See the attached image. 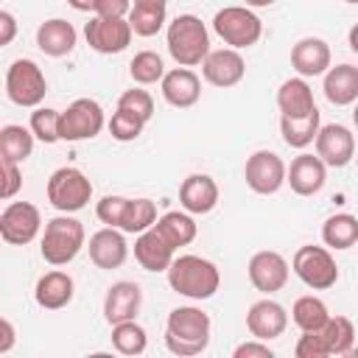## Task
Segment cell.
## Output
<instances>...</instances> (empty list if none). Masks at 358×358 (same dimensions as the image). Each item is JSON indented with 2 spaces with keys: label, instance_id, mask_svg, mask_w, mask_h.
<instances>
[{
  "label": "cell",
  "instance_id": "1",
  "mask_svg": "<svg viewBox=\"0 0 358 358\" xmlns=\"http://www.w3.org/2000/svg\"><path fill=\"white\" fill-rule=\"evenodd\" d=\"M210 327H213L210 316L201 308L193 305L173 308L165 322V347L179 358L201 355L210 344Z\"/></svg>",
  "mask_w": 358,
  "mask_h": 358
},
{
  "label": "cell",
  "instance_id": "2",
  "mask_svg": "<svg viewBox=\"0 0 358 358\" xmlns=\"http://www.w3.org/2000/svg\"><path fill=\"white\" fill-rule=\"evenodd\" d=\"M165 274H168V285L187 299H210L221 285L218 266L199 255L173 257V263L168 266Z\"/></svg>",
  "mask_w": 358,
  "mask_h": 358
},
{
  "label": "cell",
  "instance_id": "3",
  "mask_svg": "<svg viewBox=\"0 0 358 358\" xmlns=\"http://www.w3.org/2000/svg\"><path fill=\"white\" fill-rule=\"evenodd\" d=\"M168 53L179 67H196L210 53L207 25L196 14H179L168 25Z\"/></svg>",
  "mask_w": 358,
  "mask_h": 358
},
{
  "label": "cell",
  "instance_id": "4",
  "mask_svg": "<svg viewBox=\"0 0 358 358\" xmlns=\"http://www.w3.org/2000/svg\"><path fill=\"white\" fill-rule=\"evenodd\" d=\"M84 241H87L84 224L70 213H62L45 224V235L39 243L42 260L50 266H67L84 249Z\"/></svg>",
  "mask_w": 358,
  "mask_h": 358
},
{
  "label": "cell",
  "instance_id": "5",
  "mask_svg": "<svg viewBox=\"0 0 358 358\" xmlns=\"http://www.w3.org/2000/svg\"><path fill=\"white\" fill-rule=\"evenodd\" d=\"M213 31L235 50L241 48H252L260 42L263 36V22L260 17L249 8V6H227L221 11H215L213 17Z\"/></svg>",
  "mask_w": 358,
  "mask_h": 358
},
{
  "label": "cell",
  "instance_id": "6",
  "mask_svg": "<svg viewBox=\"0 0 358 358\" xmlns=\"http://www.w3.org/2000/svg\"><path fill=\"white\" fill-rule=\"evenodd\" d=\"M92 199V182L87 179L84 171L64 165L59 171L50 173L48 179V201L59 210V213H78L90 204Z\"/></svg>",
  "mask_w": 358,
  "mask_h": 358
},
{
  "label": "cell",
  "instance_id": "7",
  "mask_svg": "<svg viewBox=\"0 0 358 358\" xmlns=\"http://www.w3.org/2000/svg\"><path fill=\"white\" fill-rule=\"evenodd\" d=\"M48 92V81L42 67L34 59H17L8 64L6 70V95L11 103L25 106V109H36L42 103Z\"/></svg>",
  "mask_w": 358,
  "mask_h": 358
},
{
  "label": "cell",
  "instance_id": "8",
  "mask_svg": "<svg viewBox=\"0 0 358 358\" xmlns=\"http://www.w3.org/2000/svg\"><path fill=\"white\" fill-rule=\"evenodd\" d=\"M291 268L313 291H327L338 282V266H336L330 249H324V246H313V243L299 246L294 252Z\"/></svg>",
  "mask_w": 358,
  "mask_h": 358
},
{
  "label": "cell",
  "instance_id": "9",
  "mask_svg": "<svg viewBox=\"0 0 358 358\" xmlns=\"http://www.w3.org/2000/svg\"><path fill=\"white\" fill-rule=\"evenodd\" d=\"M106 117L98 101L92 98H76L59 117V134L67 143H78V140H92L101 134Z\"/></svg>",
  "mask_w": 358,
  "mask_h": 358
},
{
  "label": "cell",
  "instance_id": "10",
  "mask_svg": "<svg viewBox=\"0 0 358 358\" xmlns=\"http://www.w3.org/2000/svg\"><path fill=\"white\" fill-rule=\"evenodd\" d=\"M42 229V215L39 207L31 201H11L0 213V238L11 246H25L31 243Z\"/></svg>",
  "mask_w": 358,
  "mask_h": 358
},
{
  "label": "cell",
  "instance_id": "11",
  "mask_svg": "<svg viewBox=\"0 0 358 358\" xmlns=\"http://www.w3.org/2000/svg\"><path fill=\"white\" fill-rule=\"evenodd\" d=\"M131 25H129V17H92L87 25H84V36H87V45L95 50V53H103V56H112V53H120L129 48L131 42Z\"/></svg>",
  "mask_w": 358,
  "mask_h": 358
},
{
  "label": "cell",
  "instance_id": "12",
  "mask_svg": "<svg viewBox=\"0 0 358 358\" xmlns=\"http://www.w3.org/2000/svg\"><path fill=\"white\" fill-rule=\"evenodd\" d=\"M285 176H288V168L285 162L280 159V154L274 151H255L249 159H246V168H243V179L249 185V190L260 193V196H271L277 193L282 185H285Z\"/></svg>",
  "mask_w": 358,
  "mask_h": 358
},
{
  "label": "cell",
  "instance_id": "13",
  "mask_svg": "<svg viewBox=\"0 0 358 358\" xmlns=\"http://www.w3.org/2000/svg\"><path fill=\"white\" fill-rule=\"evenodd\" d=\"M313 143H316V154H319L322 162L330 165V168H344V165H350L352 157H355V137H352V131H350L347 126H341V123H327V126H322Z\"/></svg>",
  "mask_w": 358,
  "mask_h": 358
},
{
  "label": "cell",
  "instance_id": "14",
  "mask_svg": "<svg viewBox=\"0 0 358 358\" xmlns=\"http://www.w3.org/2000/svg\"><path fill=\"white\" fill-rule=\"evenodd\" d=\"M249 282L260 294H277L288 282V260L280 252L263 249L249 260Z\"/></svg>",
  "mask_w": 358,
  "mask_h": 358
},
{
  "label": "cell",
  "instance_id": "15",
  "mask_svg": "<svg viewBox=\"0 0 358 358\" xmlns=\"http://www.w3.org/2000/svg\"><path fill=\"white\" fill-rule=\"evenodd\" d=\"M201 76L207 84L213 87H235L241 84V78L246 76V62L235 48H221V50H210L207 59L201 62Z\"/></svg>",
  "mask_w": 358,
  "mask_h": 358
},
{
  "label": "cell",
  "instance_id": "16",
  "mask_svg": "<svg viewBox=\"0 0 358 358\" xmlns=\"http://www.w3.org/2000/svg\"><path fill=\"white\" fill-rule=\"evenodd\" d=\"M246 327L255 338L260 341H271V338H280L288 327V313L280 302L274 299H257L249 310H246Z\"/></svg>",
  "mask_w": 358,
  "mask_h": 358
},
{
  "label": "cell",
  "instance_id": "17",
  "mask_svg": "<svg viewBox=\"0 0 358 358\" xmlns=\"http://www.w3.org/2000/svg\"><path fill=\"white\" fill-rule=\"evenodd\" d=\"M90 260L98 266V268H120L129 257V243H126V235L123 229L117 227H103L98 229L92 238H90Z\"/></svg>",
  "mask_w": 358,
  "mask_h": 358
},
{
  "label": "cell",
  "instance_id": "18",
  "mask_svg": "<svg viewBox=\"0 0 358 358\" xmlns=\"http://www.w3.org/2000/svg\"><path fill=\"white\" fill-rule=\"evenodd\" d=\"M333 53H330V45L319 36H305L299 39L294 48H291V67L302 76V78H310V76H324L333 64Z\"/></svg>",
  "mask_w": 358,
  "mask_h": 358
},
{
  "label": "cell",
  "instance_id": "19",
  "mask_svg": "<svg viewBox=\"0 0 358 358\" xmlns=\"http://www.w3.org/2000/svg\"><path fill=\"white\" fill-rule=\"evenodd\" d=\"M285 182L291 185V190L296 196H313L324 187L327 182V165L322 162V157L316 154H299L291 159V168H288V176Z\"/></svg>",
  "mask_w": 358,
  "mask_h": 358
},
{
  "label": "cell",
  "instance_id": "20",
  "mask_svg": "<svg viewBox=\"0 0 358 358\" xmlns=\"http://www.w3.org/2000/svg\"><path fill=\"white\" fill-rule=\"evenodd\" d=\"M140 305H143V291L137 282H129V280L112 282L103 296V319L109 324L129 322L140 313Z\"/></svg>",
  "mask_w": 358,
  "mask_h": 358
},
{
  "label": "cell",
  "instance_id": "21",
  "mask_svg": "<svg viewBox=\"0 0 358 358\" xmlns=\"http://www.w3.org/2000/svg\"><path fill=\"white\" fill-rule=\"evenodd\" d=\"M159 87H162V98L176 109H187L201 98V78L190 67L168 70L162 76Z\"/></svg>",
  "mask_w": 358,
  "mask_h": 358
},
{
  "label": "cell",
  "instance_id": "22",
  "mask_svg": "<svg viewBox=\"0 0 358 358\" xmlns=\"http://www.w3.org/2000/svg\"><path fill=\"white\" fill-rule=\"evenodd\" d=\"M179 204L190 215H207L218 204V185L207 173H190L179 187Z\"/></svg>",
  "mask_w": 358,
  "mask_h": 358
},
{
  "label": "cell",
  "instance_id": "23",
  "mask_svg": "<svg viewBox=\"0 0 358 358\" xmlns=\"http://www.w3.org/2000/svg\"><path fill=\"white\" fill-rule=\"evenodd\" d=\"M173 252L176 249L159 235L157 227L140 232L137 241H134V260L145 271H168V266L173 263Z\"/></svg>",
  "mask_w": 358,
  "mask_h": 358
},
{
  "label": "cell",
  "instance_id": "24",
  "mask_svg": "<svg viewBox=\"0 0 358 358\" xmlns=\"http://www.w3.org/2000/svg\"><path fill=\"white\" fill-rule=\"evenodd\" d=\"M73 294H76V282L67 271H48L36 280V288H34V299L39 308L45 310H59V308H67L73 302Z\"/></svg>",
  "mask_w": 358,
  "mask_h": 358
},
{
  "label": "cell",
  "instance_id": "25",
  "mask_svg": "<svg viewBox=\"0 0 358 358\" xmlns=\"http://www.w3.org/2000/svg\"><path fill=\"white\" fill-rule=\"evenodd\" d=\"M76 39H78V34H76L73 22L59 20V17L45 20V22L36 28V48H39L45 56H50V59H62V56L73 53Z\"/></svg>",
  "mask_w": 358,
  "mask_h": 358
},
{
  "label": "cell",
  "instance_id": "26",
  "mask_svg": "<svg viewBox=\"0 0 358 358\" xmlns=\"http://www.w3.org/2000/svg\"><path fill=\"white\" fill-rule=\"evenodd\" d=\"M324 98L333 106H350L358 101V67L355 64H336L324 73Z\"/></svg>",
  "mask_w": 358,
  "mask_h": 358
},
{
  "label": "cell",
  "instance_id": "27",
  "mask_svg": "<svg viewBox=\"0 0 358 358\" xmlns=\"http://www.w3.org/2000/svg\"><path fill=\"white\" fill-rule=\"evenodd\" d=\"M277 109H280L282 117H302V115L316 109L313 90L308 87V81L302 76L288 78V81L280 84V90H277Z\"/></svg>",
  "mask_w": 358,
  "mask_h": 358
},
{
  "label": "cell",
  "instance_id": "28",
  "mask_svg": "<svg viewBox=\"0 0 358 358\" xmlns=\"http://www.w3.org/2000/svg\"><path fill=\"white\" fill-rule=\"evenodd\" d=\"M34 131L17 123H8L0 129V162H25L34 151Z\"/></svg>",
  "mask_w": 358,
  "mask_h": 358
},
{
  "label": "cell",
  "instance_id": "29",
  "mask_svg": "<svg viewBox=\"0 0 358 358\" xmlns=\"http://www.w3.org/2000/svg\"><path fill=\"white\" fill-rule=\"evenodd\" d=\"M154 227L159 229V235H162L173 249L193 243V241H196V232H199V227H196V221H193V215H190L187 210H185V213L171 210V213L159 215Z\"/></svg>",
  "mask_w": 358,
  "mask_h": 358
},
{
  "label": "cell",
  "instance_id": "30",
  "mask_svg": "<svg viewBox=\"0 0 358 358\" xmlns=\"http://www.w3.org/2000/svg\"><path fill=\"white\" fill-rule=\"evenodd\" d=\"M322 241L327 249H350L358 243V218L350 213H336L322 224Z\"/></svg>",
  "mask_w": 358,
  "mask_h": 358
},
{
  "label": "cell",
  "instance_id": "31",
  "mask_svg": "<svg viewBox=\"0 0 358 358\" xmlns=\"http://www.w3.org/2000/svg\"><path fill=\"white\" fill-rule=\"evenodd\" d=\"M319 129H322L319 109H313L302 117H280V134H282L285 145H291V148H308L316 140Z\"/></svg>",
  "mask_w": 358,
  "mask_h": 358
},
{
  "label": "cell",
  "instance_id": "32",
  "mask_svg": "<svg viewBox=\"0 0 358 358\" xmlns=\"http://www.w3.org/2000/svg\"><path fill=\"white\" fill-rule=\"evenodd\" d=\"M168 22V11L165 3H148V0H134L131 11H129V25L137 36H154L162 31V25Z\"/></svg>",
  "mask_w": 358,
  "mask_h": 358
},
{
  "label": "cell",
  "instance_id": "33",
  "mask_svg": "<svg viewBox=\"0 0 358 358\" xmlns=\"http://www.w3.org/2000/svg\"><path fill=\"white\" fill-rule=\"evenodd\" d=\"M319 333L330 355H350V350L355 347V327L347 316H330Z\"/></svg>",
  "mask_w": 358,
  "mask_h": 358
},
{
  "label": "cell",
  "instance_id": "34",
  "mask_svg": "<svg viewBox=\"0 0 358 358\" xmlns=\"http://www.w3.org/2000/svg\"><path fill=\"white\" fill-rule=\"evenodd\" d=\"M291 319H294V324H296L299 330H322L324 322L330 319V310H327V305H324L319 296L308 294V296H299V299L294 302Z\"/></svg>",
  "mask_w": 358,
  "mask_h": 358
},
{
  "label": "cell",
  "instance_id": "35",
  "mask_svg": "<svg viewBox=\"0 0 358 358\" xmlns=\"http://www.w3.org/2000/svg\"><path fill=\"white\" fill-rule=\"evenodd\" d=\"M112 347H115L120 355H143L145 347H148L145 327L137 324L134 319L112 324Z\"/></svg>",
  "mask_w": 358,
  "mask_h": 358
},
{
  "label": "cell",
  "instance_id": "36",
  "mask_svg": "<svg viewBox=\"0 0 358 358\" xmlns=\"http://www.w3.org/2000/svg\"><path fill=\"white\" fill-rule=\"evenodd\" d=\"M129 73H131V81L134 84H157L162 81L165 76V64H162V56L154 53V50H140L134 53L131 64H129Z\"/></svg>",
  "mask_w": 358,
  "mask_h": 358
},
{
  "label": "cell",
  "instance_id": "37",
  "mask_svg": "<svg viewBox=\"0 0 358 358\" xmlns=\"http://www.w3.org/2000/svg\"><path fill=\"white\" fill-rule=\"evenodd\" d=\"M157 224V204L151 199H129V210L123 218V232L140 235L145 229H151Z\"/></svg>",
  "mask_w": 358,
  "mask_h": 358
},
{
  "label": "cell",
  "instance_id": "38",
  "mask_svg": "<svg viewBox=\"0 0 358 358\" xmlns=\"http://www.w3.org/2000/svg\"><path fill=\"white\" fill-rule=\"evenodd\" d=\"M59 117H62L59 109L36 106L31 112V131H34V137L42 140V143H48V145L50 143H59L62 140V134H59Z\"/></svg>",
  "mask_w": 358,
  "mask_h": 358
},
{
  "label": "cell",
  "instance_id": "39",
  "mask_svg": "<svg viewBox=\"0 0 358 358\" xmlns=\"http://www.w3.org/2000/svg\"><path fill=\"white\" fill-rule=\"evenodd\" d=\"M117 109H123V112H131L134 117H140V120H151L154 117V98L145 92V90H126L120 98H117Z\"/></svg>",
  "mask_w": 358,
  "mask_h": 358
},
{
  "label": "cell",
  "instance_id": "40",
  "mask_svg": "<svg viewBox=\"0 0 358 358\" xmlns=\"http://www.w3.org/2000/svg\"><path fill=\"white\" fill-rule=\"evenodd\" d=\"M143 126H145V120H140V117H134L131 112H123V109H117V112L112 115V120H109V131H112V137L120 140V143L137 140V137L143 134Z\"/></svg>",
  "mask_w": 358,
  "mask_h": 358
},
{
  "label": "cell",
  "instance_id": "41",
  "mask_svg": "<svg viewBox=\"0 0 358 358\" xmlns=\"http://www.w3.org/2000/svg\"><path fill=\"white\" fill-rule=\"evenodd\" d=\"M126 210H129V199L126 196H103L98 204H95V215L101 224L106 227H123V218H126Z\"/></svg>",
  "mask_w": 358,
  "mask_h": 358
},
{
  "label": "cell",
  "instance_id": "42",
  "mask_svg": "<svg viewBox=\"0 0 358 358\" xmlns=\"http://www.w3.org/2000/svg\"><path fill=\"white\" fill-rule=\"evenodd\" d=\"M294 355L296 358H327L330 352H327V344L319 330H302V336L294 347Z\"/></svg>",
  "mask_w": 358,
  "mask_h": 358
},
{
  "label": "cell",
  "instance_id": "43",
  "mask_svg": "<svg viewBox=\"0 0 358 358\" xmlns=\"http://www.w3.org/2000/svg\"><path fill=\"white\" fill-rule=\"evenodd\" d=\"M3 199H14V193L22 187V173H20V165L17 162H3Z\"/></svg>",
  "mask_w": 358,
  "mask_h": 358
},
{
  "label": "cell",
  "instance_id": "44",
  "mask_svg": "<svg viewBox=\"0 0 358 358\" xmlns=\"http://www.w3.org/2000/svg\"><path fill=\"white\" fill-rule=\"evenodd\" d=\"M232 355H235V358H271L274 352H271V347H268L266 341L255 338V341H243V344H238Z\"/></svg>",
  "mask_w": 358,
  "mask_h": 358
},
{
  "label": "cell",
  "instance_id": "45",
  "mask_svg": "<svg viewBox=\"0 0 358 358\" xmlns=\"http://www.w3.org/2000/svg\"><path fill=\"white\" fill-rule=\"evenodd\" d=\"M131 11V0H98L95 14L98 17H126Z\"/></svg>",
  "mask_w": 358,
  "mask_h": 358
},
{
  "label": "cell",
  "instance_id": "46",
  "mask_svg": "<svg viewBox=\"0 0 358 358\" xmlns=\"http://www.w3.org/2000/svg\"><path fill=\"white\" fill-rule=\"evenodd\" d=\"M17 34V20L11 11H0V45H11Z\"/></svg>",
  "mask_w": 358,
  "mask_h": 358
},
{
  "label": "cell",
  "instance_id": "47",
  "mask_svg": "<svg viewBox=\"0 0 358 358\" xmlns=\"http://www.w3.org/2000/svg\"><path fill=\"white\" fill-rule=\"evenodd\" d=\"M14 347V324L8 319H0V355H6Z\"/></svg>",
  "mask_w": 358,
  "mask_h": 358
},
{
  "label": "cell",
  "instance_id": "48",
  "mask_svg": "<svg viewBox=\"0 0 358 358\" xmlns=\"http://www.w3.org/2000/svg\"><path fill=\"white\" fill-rule=\"evenodd\" d=\"M67 3H70L76 11H95V3H98V0H67Z\"/></svg>",
  "mask_w": 358,
  "mask_h": 358
},
{
  "label": "cell",
  "instance_id": "49",
  "mask_svg": "<svg viewBox=\"0 0 358 358\" xmlns=\"http://www.w3.org/2000/svg\"><path fill=\"white\" fill-rule=\"evenodd\" d=\"M347 45H350L352 53H358V22L350 28V34H347Z\"/></svg>",
  "mask_w": 358,
  "mask_h": 358
},
{
  "label": "cell",
  "instance_id": "50",
  "mask_svg": "<svg viewBox=\"0 0 358 358\" xmlns=\"http://www.w3.org/2000/svg\"><path fill=\"white\" fill-rule=\"evenodd\" d=\"M249 8H266V6H271L274 0H243Z\"/></svg>",
  "mask_w": 358,
  "mask_h": 358
},
{
  "label": "cell",
  "instance_id": "51",
  "mask_svg": "<svg viewBox=\"0 0 358 358\" xmlns=\"http://www.w3.org/2000/svg\"><path fill=\"white\" fill-rule=\"evenodd\" d=\"M352 120H355V126H358V103H355V109H352Z\"/></svg>",
  "mask_w": 358,
  "mask_h": 358
},
{
  "label": "cell",
  "instance_id": "52",
  "mask_svg": "<svg viewBox=\"0 0 358 358\" xmlns=\"http://www.w3.org/2000/svg\"><path fill=\"white\" fill-rule=\"evenodd\" d=\"M350 355H355V358H358V347H352V350H350Z\"/></svg>",
  "mask_w": 358,
  "mask_h": 358
},
{
  "label": "cell",
  "instance_id": "53",
  "mask_svg": "<svg viewBox=\"0 0 358 358\" xmlns=\"http://www.w3.org/2000/svg\"><path fill=\"white\" fill-rule=\"evenodd\" d=\"M148 3H168V0H148Z\"/></svg>",
  "mask_w": 358,
  "mask_h": 358
},
{
  "label": "cell",
  "instance_id": "54",
  "mask_svg": "<svg viewBox=\"0 0 358 358\" xmlns=\"http://www.w3.org/2000/svg\"><path fill=\"white\" fill-rule=\"evenodd\" d=\"M344 3H358V0H344Z\"/></svg>",
  "mask_w": 358,
  "mask_h": 358
}]
</instances>
